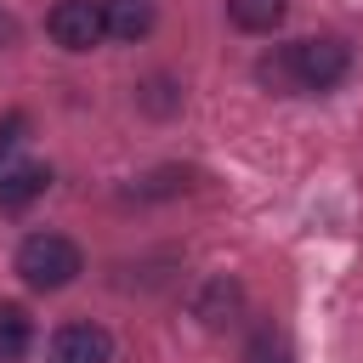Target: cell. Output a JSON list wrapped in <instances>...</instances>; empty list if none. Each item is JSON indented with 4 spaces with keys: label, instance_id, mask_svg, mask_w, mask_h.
Returning <instances> with one entry per match:
<instances>
[{
    "label": "cell",
    "instance_id": "cell-5",
    "mask_svg": "<svg viewBox=\"0 0 363 363\" xmlns=\"http://www.w3.org/2000/svg\"><path fill=\"white\" fill-rule=\"evenodd\" d=\"M45 187H51V170L45 164H0V216L28 210Z\"/></svg>",
    "mask_w": 363,
    "mask_h": 363
},
{
    "label": "cell",
    "instance_id": "cell-3",
    "mask_svg": "<svg viewBox=\"0 0 363 363\" xmlns=\"http://www.w3.org/2000/svg\"><path fill=\"white\" fill-rule=\"evenodd\" d=\"M45 34L62 45V51H96L108 23H102V0H57L51 17H45Z\"/></svg>",
    "mask_w": 363,
    "mask_h": 363
},
{
    "label": "cell",
    "instance_id": "cell-10",
    "mask_svg": "<svg viewBox=\"0 0 363 363\" xmlns=\"http://www.w3.org/2000/svg\"><path fill=\"white\" fill-rule=\"evenodd\" d=\"M136 102H142L147 113H176V108H182V91H176V79H164V74H153V79H142V91H136Z\"/></svg>",
    "mask_w": 363,
    "mask_h": 363
},
{
    "label": "cell",
    "instance_id": "cell-2",
    "mask_svg": "<svg viewBox=\"0 0 363 363\" xmlns=\"http://www.w3.org/2000/svg\"><path fill=\"white\" fill-rule=\"evenodd\" d=\"M85 272V255L68 233H28L17 244V278L28 289H68Z\"/></svg>",
    "mask_w": 363,
    "mask_h": 363
},
{
    "label": "cell",
    "instance_id": "cell-9",
    "mask_svg": "<svg viewBox=\"0 0 363 363\" xmlns=\"http://www.w3.org/2000/svg\"><path fill=\"white\" fill-rule=\"evenodd\" d=\"M238 301H244V295H238V284H227V278H210V284H204V295L193 301V312H199V318L216 329V323H233Z\"/></svg>",
    "mask_w": 363,
    "mask_h": 363
},
{
    "label": "cell",
    "instance_id": "cell-11",
    "mask_svg": "<svg viewBox=\"0 0 363 363\" xmlns=\"http://www.w3.org/2000/svg\"><path fill=\"white\" fill-rule=\"evenodd\" d=\"M250 363H295V357H289V340H284L278 329H255V340H250Z\"/></svg>",
    "mask_w": 363,
    "mask_h": 363
},
{
    "label": "cell",
    "instance_id": "cell-12",
    "mask_svg": "<svg viewBox=\"0 0 363 363\" xmlns=\"http://www.w3.org/2000/svg\"><path fill=\"white\" fill-rule=\"evenodd\" d=\"M23 136H28V113H6V119H0V159H6Z\"/></svg>",
    "mask_w": 363,
    "mask_h": 363
},
{
    "label": "cell",
    "instance_id": "cell-4",
    "mask_svg": "<svg viewBox=\"0 0 363 363\" xmlns=\"http://www.w3.org/2000/svg\"><path fill=\"white\" fill-rule=\"evenodd\" d=\"M51 363H113V335L102 323H62L51 335Z\"/></svg>",
    "mask_w": 363,
    "mask_h": 363
},
{
    "label": "cell",
    "instance_id": "cell-7",
    "mask_svg": "<svg viewBox=\"0 0 363 363\" xmlns=\"http://www.w3.org/2000/svg\"><path fill=\"white\" fill-rule=\"evenodd\" d=\"M284 0H227V17H233V28H244V34H272L278 23H284Z\"/></svg>",
    "mask_w": 363,
    "mask_h": 363
},
{
    "label": "cell",
    "instance_id": "cell-6",
    "mask_svg": "<svg viewBox=\"0 0 363 363\" xmlns=\"http://www.w3.org/2000/svg\"><path fill=\"white\" fill-rule=\"evenodd\" d=\"M153 17H159L153 0H102V23L113 40H142L153 28Z\"/></svg>",
    "mask_w": 363,
    "mask_h": 363
},
{
    "label": "cell",
    "instance_id": "cell-1",
    "mask_svg": "<svg viewBox=\"0 0 363 363\" xmlns=\"http://www.w3.org/2000/svg\"><path fill=\"white\" fill-rule=\"evenodd\" d=\"M346 74H352V51H346V40H335V34L278 45L272 57H261V62H255V79H261L267 91H278V96H301V91H335Z\"/></svg>",
    "mask_w": 363,
    "mask_h": 363
},
{
    "label": "cell",
    "instance_id": "cell-8",
    "mask_svg": "<svg viewBox=\"0 0 363 363\" xmlns=\"http://www.w3.org/2000/svg\"><path fill=\"white\" fill-rule=\"evenodd\" d=\"M28 340H34L28 312H23L17 301H0V363H17V357L28 352Z\"/></svg>",
    "mask_w": 363,
    "mask_h": 363
}]
</instances>
